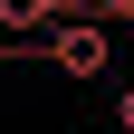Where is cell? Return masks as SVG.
I'll return each mask as SVG.
<instances>
[{
	"label": "cell",
	"instance_id": "obj_3",
	"mask_svg": "<svg viewBox=\"0 0 134 134\" xmlns=\"http://www.w3.org/2000/svg\"><path fill=\"white\" fill-rule=\"evenodd\" d=\"M115 125H125V134H134V86H125V96H115Z\"/></svg>",
	"mask_w": 134,
	"mask_h": 134
},
{
	"label": "cell",
	"instance_id": "obj_2",
	"mask_svg": "<svg viewBox=\"0 0 134 134\" xmlns=\"http://www.w3.org/2000/svg\"><path fill=\"white\" fill-rule=\"evenodd\" d=\"M86 19H125L134 29V0H86Z\"/></svg>",
	"mask_w": 134,
	"mask_h": 134
},
{
	"label": "cell",
	"instance_id": "obj_4",
	"mask_svg": "<svg viewBox=\"0 0 134 134\" xmlns=\"http://www.w3.org/2000/svg\"><path fill=\"white\" fill-rule=\"evenodd\" d=\"M0 58H10V48H0Z\"/></svg>",
	"mask_w": 134,
	"mask_h": 134
},
{
	"label": "cell",
	"instance_id": "obj_1",
	"mask_svg": "<svg viewBox=\"0 0 134 134\" xmlns=\"http://www.w3.org/2000/svg\"><path fill=\"white\" fill-rule=\"evenodd\" d=\"M29 58H48L58 77H105V58H115V29L77 10V19H48L38 38H29Z\"/></svg>",
	"mask_w": 134,
	"mask_h": 134
}]
</instances>
